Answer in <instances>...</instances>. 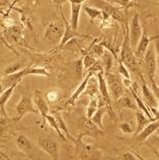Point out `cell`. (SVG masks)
<instances>
[{"instance_id":"7dc6e473","label":"cell","mask_w":159,"mask_h":160,"mask_svg":"<svg viewBox=\"0 0 159 160\" xmlns=\"http://www.w3.org/2000/svg\"><path fill=\"white\" fill-rule=\"evenodd\" d=\"M4 90H5V89H4L2 86H1V85H0V95H1L2 94V92L4 91Z\"/></svg>"},{"instance_id":"d6986e66","label":"cell","mask_w":159,"mask_h":160,"mask_svg":"<svg viewBox=\"0 0 159 160\" xmlns=\"http://www.w3.org/2000/svg\"><path fill=\"white\" fill-rule=\"evenodd\" d=\"M157 130H159V119L151 121L140 133L136 135V141L139 143L144 142L149 136H151V135L155 131H157Z\"/></svg>"},{"instance_id":"bcb514c9","label":"cell","mask_w":159,"mask_h":160,"mask_svg":"<svg viewBox=\"0 0 159 160\" xmlns=\"http://www.w3.org/2000/svg\"><path fill=\"white\" fill-rule=\"evenodd\" d=\"M0 160H9V159H8V157H6L4 154L0 153Z\"/></svg>"},{"instance_id":"1f68e13d","label":"cell","mask_w":159,"mask_h":160,"mask_svg":"<svg viewBox=\"0 0 159 160\" xmlns=\"http://www.w3.org/2000/svg\"><path fill=\"white\" fill-rule=\"evenodd\" d=\"M98 100H99V96H95L90 98V101H89V104L87 106V110H86V117L91 119V117L94 115V113L96 112V110L99 107L98 104Z\"/></svg>"},{"instance_id":"681fc988","label":"cell","mask_w":159,"mask_h":160,"mask_svg":"<svg viewBox=\"0 0 159 160\" xmlns=\"http://www.w3.org/2000/svg\"><path fill=\"white\" fill-rule=\"evenodd\" d=\"M157 63H158V67H159V60L157 59Z\"/></svg>"},{"instance_id":"ba28073f","label":"cell","mask_w":159,"mask_h":160,"mask_svg":"<svg viewBox=\"0 0 159 160\" xmlns=\"http://www.w3.org/2000/svg\"><path fill=\"white\" fill-rule=\"evenodd\" d=\"M38 146L40 147L44 152L47 153L52 160H60L59 159V150L58 144L55 140L48 136L41 135L37 140Z\"/></svg>"},{"instance_id":"2e32d148","label":"cell","mask_w":159,"mask_h":160,"mask_svg":"<svg viewBox=\"0 0 159 160\" xmlns=\"http://www.w3.org/2000/svg\"><path fill=\"white\" fill-rule=\"evenodd\" d=\"M33 102L36 109L38 110V112L41 114L42 118L45 119V117L49 114V106L46 98L44 97L43 93L40 90H35L33 95Z\"/></svg>"},{"instance_id":"8992f818","label":"cell","mask_w":159,"mask_h":160,"mask_svg":"<svg viewBox=\"0 0 159 160\" xmlns=\"http://www.w3.org/2000/svg\"><path fill=\"white\" fill-rule=\"evenodd\" d=\"M64 30H65L64 24L59 21H52L47 25L45 33H44V38L47 39L50 43L59 45L63 37Z\"/></svg>"},{"instance_id":"5bb4252c","label":"cell","mask_w":159,"mask_h":160,"mask_svg":"<svg viewBox=\"0 0 159 160\" xmlns=\"http://www.w3.org/2000/svg\"><path fill=\"white\" fill-rule=\"evenodd\" d=\"M28 68H29V66L21 69L20 71H18V72L9 74V75H5V77H4L1 80V83H0V85H1V86L4 89H7L9 87L13 86V85H18L19 82L22 81V78L23 77L27 76Z\"/></svg>"},{"instance_id":"f1b7e54d","label":"cell","mask_w":159,"mask_h":160,"mask_svg":"<svg viewBox=\"0 0 159 160\" xmlns=\"http://www.w3.org/2000/svg\"><path fill=\"white\" fill-rule=\"evenodd\" d=\"M117 102L119 104V106H121L123 108L126 109H130V110H138L137 104L135 102L133 97H129V96H122L120 99L117 100Z\"/></svg>"},{"instance_id":"6da1fadb","label":"cell","mask_w":159,"mask_h":160,"mask_svg":"<svg viewBox=\"0 0 159 160\" xmlns=\"http://www.w3.org/2000/svg\"><path fill=\"white\" fill-rule=\"evenodd\" d=\"M124 36H123V42L121 46V51L120 55H119V59L120 61L125 65V66L132 72H137L138 71V62L137 58L135 56L133 49L130 45V41H129V27L128 25H125L124 28Z\"/></svg>"},{"instance_id":"7bdbcfd3","label":"cell","mask_w":159,"mask_h":160,"mask_svg":"<svg viewBox=\"0 0 159 160\" xmlns=\"http://www.w3.org/2000/svg\"><path fill=\"white\" fill-rule=\"evenodd\" d=\"M130 2H131V0H120V6L121 7H128Z\"/></svg>"},{"instance_id":"d4e9b609","label":"cell","mask_w":159,"mask_h":160,"mask_svg":"<svg viewBox=\"0 0 159 160\" xmlns=\"http://www.w3.org/2000/svg\"><path fill=\"white\" fill-rule=\"evenodd\" d=\"M82 8L84 9V11L86 12V14L88 15L89 19H90L91 22H95V21H100L101 23V20H102V11L100 9H98L96 7H93V6H89V5H83Z\"/></svg>"},{"instance_id":"ee69618b","label":"cell","mask_w":159,"mask_h":160,"mask_svg":"<svg viewBox=\"0 0 159 160\" xmlns=\"http://www.w3.org/2000/svg\"><path fill=\"white\" fill-rule=\"evenodd\" d=\"M51 1H52L54 4L58 5L59 7H61L63 3H65L66 1H69V0H51Z\"/></svg>"},{"instance_id":"484cf974","label":"cell","mask_w":159,"mask_h":160,"mask_svg":"<svg viewBox=\"0 0 159 160\" xmlns=\"http://www.w3.org/2000/svg\"><path fill=\"white\" fill-rule=\"evenodd\" d=\"M54 117H55L56 121H57V124H58V126H59V128H60L61 131L63 132V134L65 135V136H66L67 138L70 139L72 142H74V143L76 144V139L74 138V137L72 136V135H71V133H70V131H69V129H68V127H67V125H66L65 121H64V119H63L62 116H61V114L59 113V112H56L55 115H54Z\"/></svg>"},{"instance_id":"277c9868","label":"cell","mask_w":159,"mask_h":160,"mask_svg":"<svg viewBox=\"0 0 159 160\" xmlns=\"http://www.w3.org/2000/svg\"><path fill=\"white\" fill-rule=\"evenodd\" d=\"M83 137L78 136L76 139V145L79 149L81 160H99L101 156L100 151L94 144L86 143L82 140Z\"/></svg>"},{"instance_id":"603a6c76","label":"cell","mask_w":159,"mask_h":160,"mask_svg":"<svg viewBox=\"0 0 159 160\" xmlns=\"http://www.w3.org/2000/svg\"><path fill=\"white\" fill-rule=\"evenodd\" d=\"M130 89H131L132 97L134 98V100H135V102H136V104H137L138 109L140 110V111H142L144 114H145L149 119H151L152 121H154V120H156L155 118H154L153 114H152V112H151V110L149 109V107L146 105V103L144 102L143 100L138 96V93L136 92V90L134 89V88H132V87H131Z\"/></svg>"},{"instance_id":"f6af8a7d","label":"cell","mask_w":159,"mask_h":160,"mask_svg":"<svg viewBox=\"0 0 159 160\" xmlns=\"http://www.w3.org/2000/svg\"><path fill=\"white\" fill-rule=\"evenodd\" d=\"M9 0H0V7H2V8H4V7H6V6H8L9 5Z\"/></svg>"},{"instance_id":"3957f363","label":"cell","mask_w":159,"mask_h":160,"mask_svg":"<svg viewBox=\"0 0 159 160\" xmlns=\"http://www.w3.org/2000/svg\"><path fill=\"white\" fill-rule=\"evenodd\" d=\"M104 75H105V79L107 82L110 96L115 101H117L118 99H120L122 96H124V88H125V86H124L122 79L117 74H114L111 71L105 72Z\"/></svg>"},{"instance_id":"ab89813d","label":"cell","mask_w":159,"mask_h":160,"mask_svg":"<svg viewBox=\"0 0 159 160\" xmlns=\"http://www.w3.org/2000/svg\"><path fill=\"white\" fill-rule=\"evenodd\" d=\"M153 43H154V49H155V52L157 55V59L159 60V33H157L155 36L152 38Z\"/></svg>"},{"instance_id":"7c38bea8","label":"cell","mask_w":159,"mask_h":160,"mask_svg":"<svg viewBox=\"0 0 159 160\" xmlns=\"http://www.w3.org/2000/svg\"><path fill=\"white\" fill-rule=\"evenodd\" d=\"M141 80H142V85H141V90H142V96L144 99V102L146 103V105L149 107V109L151 110V112L153 114L154 118L156 119L157 117V110L156 107L158 106V102H157V98L155 97V95L152 92V90L149 88L144 79L141 75Z\"/></svg>"},{"instance_id":"e575fe53","label":"cell","mask_w":159,"mask_h":160,"mask_svg":"<svg viewBox=\"0 0 159 160\" xmlns=\"http://www.w3.org/2000/svg\"><path fill=\"white\" fill-rule=\"evenodd\" d=\"M117 71L122 76V78L131 79L130 78V73H129V69L120 61V60H118V68H117Z\"/></svg>"},{"instance_id":"ac0fdd59","label":"cell","mask_w":159,"mask_h":160,"mask_svg":"<svg viewBox=\"0 0 159 160\" xmlns=\"http://www.w3.org/2000/svg\"><path fill=\"white\" fill-rule=\"evenodd\" d=\"M150 41H151V38L148 36L147 32L144 30L143 33H142V36L139 40V42L137 44V47L135 48V56L137 59H143L144 58V55H145L147 49L150 45Z\"/></svg>"},{"instance_id":"4fadbf2b","label":"cell","mask_w":159,"mask_h":160,"mask_svg":"<svg viewBox=\"0 0 159 160\" xmlns=\"http://www.w3.org/2000/svg\"><path fill=\"white\" fill-rule=\"evenodd\" d=\"M86 0H69L71 8V16L69 23H70L71 28L74 31H77L78 25H79V18H80V12L82 9V3L85 2Z\"/></svg>"},{"instance_id":"7a4b0ae2","label":"cell","mask_w":159,"mask_h":160,"mask_svg":"<svg viewBox=\"0 0 159 160\" xmlns=\"http://www.w3.org/2000/svg\"><path fill=\"white\" fill-rule=\"evenodd\" d=\"M88 2L93 7L100 9L101 11L109 14L113 20H116L118 22L124 23V13L122 12L120 6H114L105 0H88Z\"/></svg>"},{"instance_id":"9a60e30c","label":"cell","mask_w":159,"mask_h":160,"mask_svg":"<svg viewBox=\"0 0 159 160\" xmlns=\"http://www.w3.org/2000/svg\"><path fill=\"white\" fill-rule=\"evenodd\" d=\"M59 9H60L61 17H62V20H63L64 26H65V30H64V34H63V37H62V39H61V42L59 43V45H58V48H59V49H62L69 41H71L72 39L76 38V37H80L81 35H80V34H78L77 31H74V30L71 28L70 23H69V22L67 21L66 18H65V16H64L62 7H59Z\"/></svg>"},{"instance_id":"4316f807","label":"cell","mask_w":159,"mask_h":160,"mask_svg":"<svg viewBox=\"0 0 159 160\" xmlns=\"http://www.w3.org/2000/svg\"><path fill=\"white\" fill-rule=\"evenodd\" d=\"M108 111V109L106 106H102V107H98V109L96 110V112L94 113V115L91 117V120L93 121V123H95L97 126L100 129H104L103 126V116L104 114Z\"/></svg>"},{"instance_id":"8fae6325","label":"cell","mask_w":159,"mask_h":160,"mask_svg":"<svg viewBox=\"0 0 159 160\" xmlns=\"http://www.w3.org/2000/svg\"><path fill=\"white\" fill-rule=\"evenodd\" d=\"M143 59H144V63H145V68L149 80H150V82L155 81L154 80V76H155V71L157 67V58H156L155 49H154V45H149Z\"/></svg>"},{"instance_id":"f35d334b","label":"cell","mask_w":159,"mask_h":160,"mask_svg":"<svg viewBox=\"0 0 159 160\" xmlns=\"http://www.w3.org/2000/svg\"><path fill=\"white\" fill-rule=\"evenodd\" d=\"M0 42H1L2 44H4V45H5V46L8 48V49H10L11 50V51L14 53V54H16L17 55V56H19V54H18V52L16 51V50L15 49H14L12 46H11V45L10 44H9L8 42H7V40L5 39V37H4V35H3V33L2 32H0Z\"/></svg>"},{"instance_id":"f546056e","label":"cell","mask_w":159,"mask_h":160,"mask_svg":"<svg viewBox=\"0 0 159 160\" xmlns=\"http://www.w3.org/2000/svg\"><path fill=\"white\" fill-rule=\"evenodd\" d=\"M16 145L17 147L24 151L25 153H28L32 148V144L25 135H19L16 138Z\"/></svg>"},{"instance_id":"5b68a950","label":"cell","mask_w":159,"mask_h":160,"mask_svg":"<svg viewBox=\"0 0 159 160\" xmlns=\"http://www.w3.org/2000/svg\"><path fill=\"white\" fill-rule=\"evenodd\" d=\"M28 113H39L34 105L33 99H31L28 95H22L19 102L16 106V115L13 117L14 121L21 120Z\"/></svg>"},{"instance_id":"cb8c5ba5","label":"cell","mask_w":159,"mask_h":160,"mask_svg":"<svg viewBox=\"0 0 159 160\" xmlns=\"http://www.w3.org/2000/svg\"><path fill=\"white\" fill-rule=\"evenodd\" d=\"M152 121L151 119H149L145 114H144L142 111H140V110H136V128H135V132H134V134L138 135L139 133H140L142 130L145 128L147 125L150 123Z\"/></svg>"},{"instance_id":"83f0119b","label":"cell","mask_w":159,"mask_h":160,"mask_svg":"<svg viewBox=\"0 0 159 160\" xmlns=\"http://www.w3.org/2000/svg\"><path fill=\"white\" fill-rule=\"evenodd\" d=\"M100 61L104 73L105 72H110V69L112 67V63H113V55L108 51V50H105V52L103 53V55L101 56V58L99 59Z\"/></svg>"},{"instance_id":"7402d4cb","label":"cell","mask_w":159,"mask_h":160,"mask_svg":"<svg viewBox=\"0 0 159 160\" xmlns=\"http://www.w3.org/2000/svg\"><path fill=\"white\" fill-rule=\"evenodd\" d=\"M84 95H88L89 97H95L99 96L100 93H99V84H98V79L96 75H92V76L89 78L88 83L86 85V89L84 91Z\"/></svg>"},{"instance_id":"9c48e42d","label":"cell","mask_w":159,"mask_h":160,"mask_svg":"<svg viewBox=\"0 0 159 160\" xmlns=\"http://www.w3.org/2000/svg\"><path fill=\"white\" fill-rule=\"evenodd\" d=\"M143 30L140 23V18L139 14L135 13L133 15L130 21V26H129V41L132 49H135L137 47V44L142 36Z\"/></svg>"},{"instance_id":"52a82bcc","label":"cell","mask_w":159,"mask_h":160,"mask_svg":"<svg viewBox=\"0 0 159 160\" xmlns=\"http://www.w3.org/2000/svg\"><path fill=\"white\" fill-rule=\"evenodd\" d=\"M79 128H80V134L79 136H90V137H98L103 136V130L99 128L95 123H93L91 119L85 117H81L79 119Z\"/></svg>"},{"instance_id":"44dd1931","label":"cell","mask_w":159,"mask_h":160,"mask_svg":"<svg viewBox=\"0 0 159 160\" xmlns=\"http://www.w3.org/2000/svg\"><path fill=\"white\" fill-rule=\"evenodd\" d=\"M17 85H13V86L9 87L7 89H5L2 92V94L0 95V115L3 117L7 118V113H6V104L8 102V100L10 99V97L12 96V94L14 92V89Z\"/></svg>"},{"instance_id":"4dcf8cb0","label":"cell","mask_w":159,"mask_h":160,"mask_svg":"<svg viewBox=\"0 0 159 160\" xmlns=\"http://www.w3.org/2000/svg\"><path fill=\"white\" fill-rule=\"evenodd\" d=\"M45 120L47 121V123L50 125V126L55 130L56 133L58 134V136L60 137V139L62 140V141L65 142L66 141V136L63 134V132L60 130V128H59L58 126V124H57V121H56V119L55 117H54V115H50V114H48L47 116L45 117Z\"/></svg>"},{"instance_id":"30bf717a","label":"cell","mask_w":159,"mask_h":160,"mask_svg":"<svg viewBox=\"0 0 159 160\" xmlns=\"http://www.w3.org/2000/svg\"><path fill=\"white\" fill-rule=\"evenodd\" d=\"M96 76H97V79H98L99 93H100V96L104 100V102H105L110 116L114 117L113 109L111 107V96H110V93H109V89H108V86H107L105 75H104V70H100V71H98L96 73Z\"/></svg>"},{"instance_id":"836d02e7","label":"cell","mask_w":159,"mask_h":160,"mask_svg":"<svg viewBox=\"0 0 159 160\" xmlns=\"http://www.w3.org/2000/svg\"><path fill=\"white\" fill-rule=\"evenodd\" d=\"M27 75H41V76H49V73L46 68L43 67H32L29 66Z\"/></svg>"},{"instance_id":"b9f144b4","label":"cell","mask_w":159,"mask_h":160,"mask_svg":"<svg viewBox=\"0 0 159 160\" xmlns=\"http://www.w3.org/2000/svg\"><path fill=\"white\" fill-rule=\"evenodd\" d=\"M151 90H152V92L154 93V95H155V97L159 99V86L155 83V81H153L151 82Z\"/></svg>"},{"instance_id":"c3c4849f","label":"cell","mask_w":159,"mask_h":160,"mask_svg":"<svg viewBox=\"0 0 159 160\" xmlns=\"http://www.w3.org/2000/svg\"><path fill=\"white\" fill-rule=\"evenodd\" d=\"M156 119H159V102H158V109H157V117Z\"/></svg>"},{"instance_id":"d590c367","label":"cell","mask_w":159,"mask_h":160,"mask_svg":"<svg viewBox=\"0 0 159 160\" xmlns=\"http://www.w3.org/2000/svg\"><path fill=\"white\" fill-rule=\"evenodd\" d=\"M45 98L47 101L49 102H54V101H57V100L60 98V93L57 89H52L50 91H48L45 95Z\"/></svg>"},{"instance_id":"d6a6232c","label":"cell","mask_w":159,"mask_h":160,"mask_svg":"<svg viewBox=\"0 0 159 160\" xmlns=\"http://www.w3.org/2000/svg\"><path fill=\"white\" fill-rule=\"evenodd\" d=\"M98 61V59H96L94 56H92L91 54L86 53L84 54V57H83V68L84 70L86 71H89L94 65L96 64V62Z\"/></svg>"},{"instance_id":"e0dca14e","label":"cell","mask_w":159,"mask_h":160,"mask_svg":"<svg viewBox=\"0 0 159 160\" xmlns=\"http://www.w3.org/2000/svg\"><path fill=\"white\" fill-rule=\"evenodd\" d=\"M3 35L9 44L11 42H18L23 36V29L20 25L14 23L5 28Z\"/></svg>"},{"instance_id":"74e56055","label":"cell","mask_w":159,"mask_h":160,"mask_svg":"<svg viewBox=\"0 0 159 160\" xmlns=\"http://www.w3.org/2000/svg\"><path fill=\"white\" fill-rule=\"evenodd\" d=\"M119 127H120L121 131L123 133H125V134H131L133 132H135V128H133L131 125L129 123H127V122H122Z\"/></svg>"},{"instance_id":"ffe728a7","label":"cell","mask_w":159,"mask_h":160,"mask_svg":"<svg viewBox=\"0 0 159 160\" xmlns=\"http://www.w3.org/2000/svg\"><path fill=\"white\" fill-rule=\"evenodd\" d=\"M93 74H94V72H92V71H88V73H87V75L85 76V78H84V79L82 80L81 83L79 84V85H78V87L76 88V90L73 92V94H72L71 96L69 97V99L67 100L66 105H72L79 97H80V95H82V94L84 93V91H85V89H86V85H87V83H88V80H89V78H90Z\"/></svg>"},{"instance_id":"8d00e7d4","label":"cell","mask_w":159,"mask_h":160,"mask_svg":"<svg viewBox=\"0 0 159 160\" xmlns=\"http://www.w3.org/2000/svg\"><path fill=\"white\" fill-rule=\"evenodd\" d=\"M21 67H22V64L20 62H16V63H12L10 64L9 66L5 69V75H9V74H12V73H15V72H18L21 70Z\"/></svg>"},{"instance_id":"60d3db41","label":"cell","mask_w":159,"mask_h":160,"mask_svg":"<svg viewBox=\"0 0 159 160\" xmlns=\"http://www.w3.org/2000/svg\"><path fill=\"white\" fill-rule=\"evenodd\" d=\"M122 160H138L135 154L131 152H125L122 155Z\"/></svg>"}]
</instances>
